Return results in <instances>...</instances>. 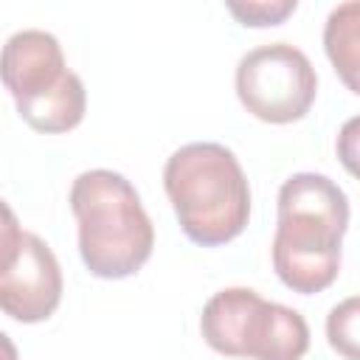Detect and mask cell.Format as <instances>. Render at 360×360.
<instances>
[{"label":"cell","mask_w":360,"mask_h":360,"mask_svg":"<svg viewBox=\"0 0 360 360\" xmlns=\"http://www.w3.org/2000/svg\"><path fill=\"white\" fill-rule=\"evenodd\" d=\"M349 228V197L326 174L298 172L278 188L273 270L301 295L326 290L340 273V242Z\"/></svg>","instance_id":"1"},{"label":"cell","mask_w":360,"mask_h":360,"mask_svg":"<svg viewBox=\"0 0 360 360\" xmlns=\"http://www.w3.org/2000/svg\"><path fill=\"white\" fill-rule=\"evenodd\" d=\"M163 188L183 233L202 248L236 239L250 219V186L236 155L214 141L174 149L163 166Z\"/></svg>","instance_id":"2"},{"label":"cell","mask_w":360,"mask_h":360,"mask_svg":"<svg viewBox=\"0 0 360 360\" xmlns=\"http://www.w3.org/2000/svg\"><path fill=\"white\" fill-rule=\"evenodd\" d=\"M79 253L98 278L135 276L152 256L155 228L135 186L112 169L82 172L70 186Z\"/></svg>","instance_id":"3"},{"label":"cell","mask_w":360,"mask_h":360,"mask_svg":"<svg viewBox=\"0 0 360 360\" xmlns=\"http://www.w3.org/2000/svg\"><path fill=\"white\" fill-rule=\"evenodd\" d=\"M3 84L20 118L37 132H70L84 118L87 90L65 65L62 45L48 31L22 28L6 39Z\"/></svg>","instance_id":"4"},{"label":"cell","mask_w":360,"mask_h":360,"mask_svg":"<svg viewBox=\"0 0 360 360\" xmlns=\"http://www.w3.org/2000/svg\"><path fill=\"white\" fill-rule=\"evenodd\" d=\"M205 343L225 357L301 360L309 349V326L292 307L262 298L250 287L214 292L200 315Z\"/></svg>","instance_id":"5"},{"label":"cell","mask_w":360,"mask_h":360,"mask_svg":"<svg viewBox=\"0 0 360 360\" xmlns=\"http://www.w3.org/2000/svg\"><path fill=\"white\" fill-rule=\"evenodd\" d=\"M315 93V68L307 53L290 42L259 45L236 65V96L259 121L292 124L309 112Z\"/></svg>","instance_id":"6"},{"label":"cell","mask_w":360,"mask_h":360,"mask_svg":"<svg viewBox=\"0 0 360 360\" xmlns=\"http://www.w3.org/2000/svg\"><path fill=\"white\" fill-rule=\"evenodd\" d=\"M3 214L0 307L20 323H39L51 318L62 301V270L48 242L22 231L8 205H3Z\"/></svg>","instance_id":"7"},{"label":"cell","mask_w":360,"mask_h":360,"mask_svg":"<svg viewBox=\"0 0 360 360\" xmlns=\"http://www.w3.org/2000/svg\"><path fill=\"white\" fill-rule=\"evenodd\" d=\"M323 51L340 82L360 96V0L338 3L323 22Z\"/></svg>","instance_id":"8"},{"label":"cell","mask_w":360,"mask_h":360,"mask_svg":"<svg viewBox=\"0 0 360 360\" xmlns=\"http://www.w3.org/2000/svg\"><path fill=\"white\" fill-rule=\"evenodd\" d=\"M326 340L340 357L360 360V295H349L329 309Z\"/></svg>","instance_id":"9"},{"label":"cell","mask_w":360,"mask_h":360,"mask_svg":"<svg viewBox=\"0 0 360 360\" xmlns=\"http://www.w3.org/2000/svg\"><path fill=\"white\" fill-rule=\"evenodd\" d=\"M298 8L295 0H248V3H228V11L242 22L253 28L278 25Z\"/></svg>","instance_id":"10"},{"label":"cell","mask_w":360,"mask_h":360,"mask_svg":"<svg viewBox=\"0 0 360 360\" xmlns=\"http://www.w3.org/2000/svg\"><path fill=\"white\" fill-rule=\"evenodd\" d=\"M335 149H338V160L343 163V169L360 180V115H352L343 121Z\"/></svg>","instance_id":"11"}]
</instances>
